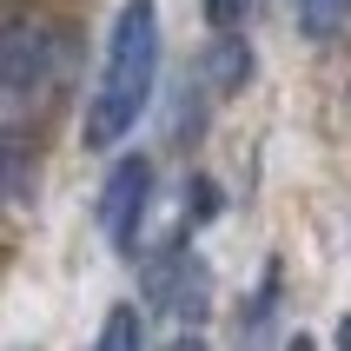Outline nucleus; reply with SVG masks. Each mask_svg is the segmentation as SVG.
<instances>
[{
    "mask_svg": "<svg viewBox=\"0 0 351 351\" xmlns=\"http://www.w3.org/2000/svg\"><path fill=\"white\" fill-rule=\"evenodd\" d=\"M153 80H159V7L153 0H126L106 34V66H99V86L86 99V119H80V139L106 153L139 126L146 99H153Z\"/></svg>",
    "mask_w": 351,
    "mask_h": 351,
    "instance_id": "obj_1",
    "label": "nucleus"
},
{
    "mask_svg": "<svg viewBox=\"0 0 351 351\" xmlns=\"http://www.w3.org/2000/svg\"><path fill=\"white\" fill-rule=\"evenodd\" d=\"M80 66V34L73 27H53V20H7L0 34V93H7V119L27 126V119L60 99V86L73 80Z\"/></svg>",
    "mask_w": 351,
    "mask_h": 351,
    "instance_id": "obj_2",
    "label": "nucleus"
},
{
    "mask_svg": "<svg viewBox=\"0 0 351 351\" xmlns=\"http://www.w3.org/2000/svg\"><path fill=\"white\" fill-rule=\"evenodd\" d=\"M146 199H153V166H146L139 153H126L113 173H106V186H99V232H106L113 252H133L139 245Z\"/></svg>",
    "mask_w": 351,
    "mask_h": 351,
    "instance_id": "obj_3",
    "label": "nucleus"
},
{
    "mask_svg": "<svg viewBox=\"0 0 351 351\" xmlns=\"http://www.w3.org/2000/svg\"><path fill=\"white\" fill-rule=\"evenodd\" d=\"M153 292H159V305H173L179 318H199V305H206V272H199V258L179 252L173 265H159Z\"/></svg>",
    "mask_w": 351,
    "mask_h": 351,
    "instance_id": "obj_4",
    "label": "nucleus"
},
{
    "mask_svg": "<svg viewBox=\"0 0 351 351\" xmlns=\"http://www.w3.org/2000/svg\"><path fill=\"white\" fill-rule=\"evenodd\" d=\"M245 73H252L245 40H213V47H206V80H213V93H232Z\"/></svg>",
    "mask_w": 351,
    "mask_h": 351,
    "instance_id": "obj_5",
    "label": "nucleus"
},
{
    "mask_svg": "<svg viewBox=\"0 0 351 351\" xmlns=\"http://www.w3.org/2000/svg\"><path fill=\"white\" fill-rule=\"evenodd\" d=\"M93 351H146V325H139V312H133V305H113V312L99 318Z\"/></svg>",
    "mask_w": 351,
    "mask_h": 351,
    "instance_id": "obj_6",
    "label": "nucleus"
},
{
    "mask_svg": "<svg viewBox=\"0 0 351 351\" xmlns=\"http://www.w3.org/2000/svg\"><path fill=\"white\" fill-rule=\"evenodd\" d=\"M345 27V0H298V34L305 40H332Z\"/></svg>",
    "mask_w": 351,
    "mask_h": 351,
    "instance_id": "obj_7",
    "label": "nucleus"
},
{
    "mask_svg": "<svg viewBox=\"0 0 351 351\" xmlns=\"http://www.w3.org/2000/svg\"><path fill=\"white\" fill-rule=\"evenodd\" d=\"M245 14H252V0H206V20H213V27H226V34H232Z\"/></svg>",
    "mask_w": 351,
    "mask_h": 351,
    "instance_id": "obj_8",
    "label": "nucleus"
},
{
    "mask_svg": "<svg viewBox=\"0 0 351 351\" xmlns=\"http://www.w3.org/2000/svg\"><path fill=\"white\" fill-rule=\"evenodd\" d=\"M338 351H351V312L338 318Z\"/></svg>",
    "mask_w": 351,
    "mask_h": 351,
    "instance_id": "obj_9",
    "label": "nucleus"
},
{
    "mask_svg": "<svg viewBox=\"0 0 351 351\" xmlns=\"http://www.w3.org/2000/svg\"><path fill=\"white\" fill-rule=\"evenodd\" d=\"M285 351H318V338H292V345H285Z\"/></svg>",
    "mask_w": 351,
    "mask_h": 351,
    "instance_id": "obj_10",
    "label": "nucleus"
},
{
    "mask_svg": "<svg viewBox=\"0 0 351 351\" xmlns=\"http://www.w3.org/2000/svg\"><path fill=\"white\" fill-rule=\"evenodd\" d=\"M173 351H206V345H199V338H179V345Z\"/></svg>",
    "mask_w": 351,
    "mask_h": 351,
    "instance_id": "obj_11",
    "label": "nucleus"
},
{
    "mask_svg": "<svg viewBox=\"0 0 351 351\" xmlns=\"http://www.w3.org/2000/svg\"><path fill=\"white\" fill-rule=\"evenodd\" d=\"M14 351H34V345H14Z\"/></svg>",
    "mask_w": 351,
    "mask_h": 351,
    "instance_id": "obj_12",
    "label": "nucleus"
}]
</instances>
